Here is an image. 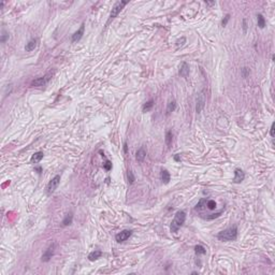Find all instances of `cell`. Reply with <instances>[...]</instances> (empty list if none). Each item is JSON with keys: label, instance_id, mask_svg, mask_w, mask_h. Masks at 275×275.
<instances>
[{"label": "cell", "instance_id": "obj_3", "mask_svg": "<svg viewBox=\"0 0 275 275\" xmlns=\"http://www.w3.org/2000/svg\"><path fill=\"white\" fill-rule=\"evenodd\" d=\"M205 102H206V98H205V90H202L199 93L198 97H197V104H196V112L200 113L205 107Z\"/></svg>", "mask_w": 275, "mask_h": 275}, {"label": "cell", "instance_id": "obj_18", "mask_svg": "<svg viewBox=\"0 0 275 275\" xmlns=\"http://www.w3.org/2000/svg\"><path fill=\"white\" fill-rule=\"evenodd\" d=\"M72 220H73V214L72 213H69V214L66 215L65 219L62 220V226H69V225L72 224Z\"/></svg>", "mask_w": 275, "mask_h": 275}, {"label": "cell", "instance_id": "obj_5", "mask_svg": "<svg viewBox=\"0 0 275 275\" xmlns=\"http://www.w3.org/2000/svg\"><path fill=\"white\" fill-rule=\"evenodd\" d=\"M59 183H60V175H56V176L53 177L51 181L48 182V184H47L46 186L47 192H48V193H53V192L57 189Z\"/></svg>", "mask_w": 275, "mask_h": 275}, {"label": "cell", "instance_id": "obj_26", "mask_svg": "<svg viewBox=\"0 0 275 275\" xmlns=\"http://www.w3.org/2000/svg\"><path fill=\"white\" fill-rule=\"evenodd\" d=\"M127 176H128V182L130 183V184H132V183L135 182V175H133V173L131 172V171H128V173H127Z\"/></svg>", "mask_w": 275, "mask_h": 275}, {"label": "cell", "instance_id": "obj_31", "mask_svg": "<svg viewBox=\"0 0 275 275\" xmlns=\"http://www.w3.org/2000/svg\"><path fill=\"white\" fill-rule=\"evenodd\" d=\"M220 214H221V212H219V213H216V214H212V216H207V219H213V218H216V217H218V216H220Z\"/></svg>", "mask_w": 275, "mask_h": 275}, {"label": "cell", "instance_id": "obj_25", "mask_svg": "<svg viewBox=\"0 0 275 275\" xmlns=\"http://www.w3.org/2000/svg\"><path fill=\"white\" fill-rule=\"evenodd\" d=\"M185 42H186V39L185 38L183 37V38H181L180 40H177L176 41V46H177V48H180V47H182L184 44H185Z\"/></svg>", "mask_w": 275, "mask_h": 275}, {"label": "cell", "instance_id": "obj_4", "mask_svg": "<svg viewBox=\"0 0 275 275\" xmlns=\"http://www.w3.org/2000/svg\"><path fill=\"white\" fill-rule=\"evenodd\" d=\"M52 76H53V72H50V73L45 74L44 76H42V78H39V79H37V80H33L31 85H32V86H36V87L44 86V85H46L47 83H48V81L52 79Z\"/></svg>", "mask_w": 275, "mask_h": 275}, {"label": "cell", "instance_id": "obj_22", "mask_svg": "<svg viewBox=\"0 0 275 275\" xmlns=\"http://www.w3.org/2000/svg\"><path fill=\"white\" fill-rule=\"evenodd\" d=\"M195 252H196L197 255H204L206 252V249L202 245H196L195 246Z\"/></svg>", "mask_w": 275, "mask_h": 275}, {"label": "cell", "instance_id": "obj_15", "mask_svg": "<svg viewBox=\"0 0 275 275\" xmlns=\"http://www.w3.org/2000/svg\"><path fill=\"white\" fill-rule=\"evenodd\" d=\"M101 255H102V252H100V250H93V252H91L88 255V259L90 261H95L97 260L98 258H100Z\"/></svg>", "mask_w": 275, "mask_h": 275}, {"label": "cell", "instance_id": "obj_35", "mask_svg": "<svg viewBox=\"0 0 275 275\" xmlns=\"http://www.w3.org/2000/svg\"><path fill=\"white\" fill-rule=\"evenodd\" d=\"M205 3H206V5H215V1H213V2H209V1H205Z\"/></svg>", "mask_w": 275, "mask_h": 275}, {"label": "cell", "instance_id": "obj_14", "mask_svg": "<svg viewBox=\"0 0 275 275\" xmlns=\"http://www.w3.org/2000/svg\"><path fill=\"white\" fill-rule=\"evenodd\" d=\"M145 157H146V152H145L144 148H140L138 152H137V155H135V158L139 162H142L144 161Z\"/></svg>", "mask_w": 275, "mask_h": 275}, {"label": "cell", "instance_id": "obj_33", "mask_svg": "<svg viewBox=\"0 0 275 275\" xmlns=\"http://www.w3.org/2000/svg\"><path fill=\"white\" fill-rule=\"evenodd\" d=\"M243 29H244V32H246L247 30V24H246V19H243Z\"/></svg>", "mask_w": 275, "mask_h": 275}, {"label": "cell", "instance_id": "obj_34", "mask_svg": "<svg viewBox=\"0 0 275 275\" xmlns=\"http://www.w3.org/2000/svg\"><path fill=\"white\" fill-rule=\"evenodd\" d=\"M124 150H125V154H128V146H127V143L124 144Z\"/></svg>", "mask_w": 275, "mask_h": 275}, {"label": "cell", "instance_id": "obj_2", "mask_svg": "<svg viewBox=\"0 0 275 275\" xmlns=\"http://www.w3.org/2000/svg\"><path fill=\"white\" fill-rule=\"evenodd\" d=\"M185 219H186V213L184 211H178L174 216L172 223H171V227H170L171 232H177L178 229L184 225Z\"/></svg>", "mask_w": 275, "mask_h": 275}, {"label": "cell", "instance_id": "obj_27", "mask_svg": "<svg viewBox=\"0 0 275 275\" xmlns=\"http://www.w3.org/2000/svg\"><path fill=\"white\" fill-rule=\"evenodd\" d=\"M9 39V34L5 32V30H2V34H1V42L5 43V41Z\"/></svg>", "mask_w": 275, "mask_h": 275}, {"label": "cell", "instance_id": "obj_36", "mask_svg": "<svg viewBox=\"0 0 275 275\" xmlns=\"http://www.w3.org/2000/svg\"><path fill=\"white\" fill-rule=\"evenodd\" d=\"M174 159H175V160H176V161H178V160H180V157H178V155H176V156H175V157H174Z\"/></svg>", "mask_w": 275, "mask_h": 275}, {"label": "cell", "instance_id": "obj_6", "mask_svg": "<svg viewBox=\"0 0 275 275\" xmlns=\"http://www.w3.org/2000/svg\"><path fill=\"white\" fill-rule=\"evenodd\" d=\"M127 3H128V1H118V2H116V3L114 5V7H113L112 11H111L110 19H115L117 15L119 14V12L123 10V8H124V7H125Z\"/></svg>", "mask_w": 275, "mask_h": 275}, {"label": "cell", "instance_id": "obj_28", "mask_svg": "<svg viewBox=\"0 0 275 275\" xmlns=\"http://www.w3.org/2000/svg\"><path fill=\"white\" fill-rule=\"evenodd\" d=\"M229 19H230V15L227 14L226 16H225V19H223V22H221V25H223L224 27L226 26V25H227V23L229 22Z\"/></svg>", "mask_w": 275, "mask_h": 275}, {"label": "cell", "instance_id": "obj_30", "mask_svg": "<svg viewBox=\"0 0 275 275\" xmlns=\"http://www.w3.org/2000/svg\"><path fill=\"white\" fill-rule=\"evenodd\" d=\"M242 74H243V76H244V78H246L247 75L249 74V70H248L247 68H243V69H242Z\"/></svg>", "mask_w": 275, "mask_h": 275}, {"label": "cell", "instance_id": "obj_1", "mask_svg": "<svg viewBox=\"0 0 275 275\" xmlns=\"http://www.w3.org/2000/svg\"><path fill=\"white\" fill-rule=\"evenodd\" d=\"M238 237V228L235 226L230 227V228L226 229L224 231L219 232L217 234V238L220 241H225V242H228V241H234Z\"/></svg>", "mask_w": 275, "mask_h": 275}, {"label": "cell", "instance_id": "obj_32", "mask_svg": "<svg viewBox=\"0 0 275 275\" xmlns=\"http://www.w3.org/2000/svg\"><path fill=\"white\" fill-rule=\"evenodd\" d=\"M274 127H275V124L273 123V124H272V126H271V129H270L271 137H274Z\"/></svg>", "mask_w": 275, "mask_h": 275}, {"label": "cell", "instance_id": "obj_17", "mask_svg": "<svg viewBox=\"0 0 275 275\" xmlns=\"http://www.w3.org/2000/svg\"><path fill=\"white\" fill-rule=\"evenodd\" d=\"M154 107V100L150 99V100H148L146 103H144V105H143V107H142V111H143L144 113L148 112V111L152 110V107Z\"/></svg>", "mask_w": 275, "mask_h": 275}, {"label": "cell", "instance_id": "obj_16", "mask_svg": "<svg viewBox=\"0 0 275 275\" xmlns=\"http://www.w3.org/2000/svg\"><path fill=\"white\" fill-rule=\"evenodd\" d=\"M176 109V102H175V100H172V101H170V102L168 103V107H167V115H170L172 112H174V110Z\"/></svg>", "mask_w": 275, "mask_h": 275}, {"label": "cell", "instance_id": "obj_10", "mask_svg": "<svg viewBox=\"0 0 275 275\" xmlns=\"http://www.w3.org/2000/svg\"><path fill=\"white\" fill-rule=\"evenodd\" d=\"M84 24H82V26H81V28L76 31V32L72 36V42H78V41H80L81 39H82V37H83V34H84Z\"/></svg>", "mask_w": 275, "mask_h": 275}, {"label": "cell", "instance_id": "obj_21", "mask_svg": "<svg viewBox=\"0 0 275 275\" xmlns=\"http://www.w3.org/2000/svg\"><path fill=\"white\" fill-rule=\"evenodd\" d=\"M172 140H173V133L172 131H167V133H166V144L168 145V146H170V145L172 144Z\"/></svg>", "mask_w": 275, "mask_h": 275}, {"label": "cell", "instance_id": "obj_13", "mask_svg": "<svg viewBox=\"0 0 275 275\" xmlns=\"http://www.w3.org/2000/svg\"><path fill=\"white\" fill-rule=\"evenodd\" d=\"M43 156H44V154H43L42 152H37V153H34V154L32 155V157H31V159H30V161H31V163L40 162V161L43 159Z\"/></svg>", "mask_w": 275, "mask_h": 275}, {"label": "cell", "instance_id": "obj_11", "mask_svg": "<svg viewBox=\"0 0 275 275\" xmlns=\"http://www.w3.org/2000/svg\"><path fill=\"white\" fill-rule=\"evenodd\" d=\"M178 74L181 75L182 78H187L189 75V67L186 62H183L182 66L180 67V71H178Z\"/></svg>", "mask_w": 275, "mask_h": 275}, {"label": "cell", "instance_id": "obj_19", "mask_svg": "<svg viewBox=\"0 0 275 275\" xmlns=\"http://www.w3.org/2000/svg\"><path fill=\"white\" fill-rule=\"evenodd\" d=\"M161 180L164 184H168L170 182V173L167 170H162L161 171Z\"/></svg>", "mask_w": 275, "mask_h": 275}, {"label": "cell", "instance_id": "obj_20", "mask_svg": "<svg viewBox=\"0 0 275 275\" xmlns=\"http://www.w3.org/2000/svg\"><path fill=\"white\" fill-rule=\"evenodd\" d=\"M257 21H258V26H259V28H264V26H266V19H264V17L262 16V14H258L257 15Z\"/></svg>", "mask_w": 275, "mask_h": 275}, {"label": "cell", "instance_id": "obj_12", "mask_svg": "<svg viewBox=\"0 0 275 275\" xmlns=\"http://www.w3.org/2000/svg\"><path fill=\"white\" fill-rule=\"evenodd\" d=\"M37 44H38L37 39H31V40H30V41H29V42L26 44V46H25V51H26V52L33 51V50L37 47Z\"/></svg>", "mask_w": 275, "mask_h": 275}, {"label": "cell", "instance_id": "obj_24", "mask_svg": "<svg viewBox=\"0 0 275 275\" xmlns=\"http://www.w3.org/2000/svg\"><path fill=\"white\" fill-rule=\"evenodd\" d=\"M206 206L209 207V210H214V209H216V202L214 200L206 201Z\"/></svg>", "mask_w": 275, "mask_h": 275}, {"label": "cell", "instance_id": "obj_9", "mask_svg": "<svg viewBox=\"0 0 275 275\" xmlns=\"http://www.w3.org/2000/svg\"><path fill=\"white\" fill-rule=\"evenodd\" d=\"M244 178H245V174H244V172H243L241 169H237V170L234 171L233 182L235 183V184H240V183H242L243 181H244Z\"/></svg>", "mask_w": 275, "mask_h": 275}, {"label": "cell", "instance_id": "obj_8", "mask_svg": "<svg viewBox=\"0 0 275 275\" xmlns=\"http://www.w3.org/2000/svg\"><path fill=\"white\" fill-rule=\"evenodd\" d=\"M131 234H132V231H131V230H124V231H121V232L117 233L116 235H115V239H116V241L118 243H121L124 242V241H126L127 239L130 238Z\"/></svg>", "mask_w": 275, "mask_h": 275}, {"label": "cell", "instance_id": "obj_23", "mask_svg": "<svg viewBox=\"0 0 275 275\" xmlns=\"http://www.w3.org/2000/svg\"><path fill=\"white\" fill-rule=\"evenodd\" d=\"M204 205L206 206V200H205V199H201V200L199 201V203L196 205V210H202V209H204Z\"/></svg>", "mask_w": 275, "mask_h": 275}, {"label": "cell", "instance_id": "obj_7", "mask_svg": "<svg viewBox=\"0 0 275 275\" xmlns=\"http://www.w3.org/2000/svg\"><path fill=\"white\" fill-rule=\"evenodd\" d=\"M55 248H56V244H55V243H53L52 245L48 246V248H47L46 250H45V252L42 255L43 262H47V261L51 260V258L53 257L54 252H55Z\"/></svg>", "mask_w": 275, "mask_h": 275}, {"label": "cell", "instance_id": "obj_29", "mask_svg": "<svg viewBox=\"0 0 275 275\" xmlns=\"http://www.w3.org/2000/svg\"><path fill=\"white\" fill-rule=\"evenodd\" d=\"M103 167H104L105 170H111V168H112V163L110 162L109 160H107V162L103 164Z\"/></svg>", "mask_w": 275, "mask_h": 275}]
</instances>
